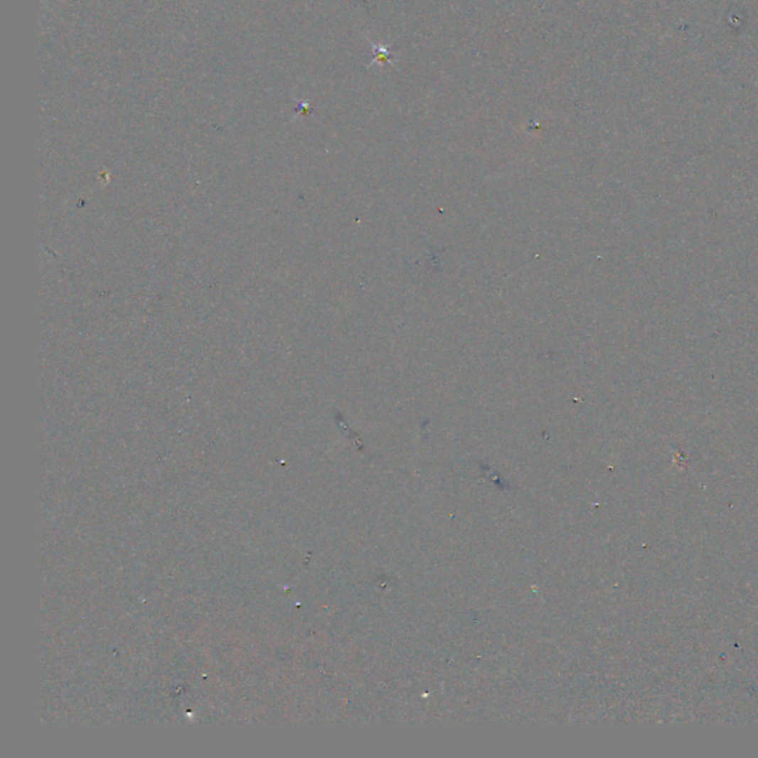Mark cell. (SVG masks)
Listing matches in <instances>:
<instances>
[{
  "label": "cell",
  "mask_w": 758,
  "mask_h": 758,
  "mask_svg": "<svg viewBox=\"0 0 758 758\" xmlns=\"http://www.w3.org/2000/svg\"><path fill=\"white\" fill-rule=\"evenodd\" d=\"M372 48H373V53H375L372 64H376V63H383V64L393 63L394 55L385 46H383V45H372Z\"/></svg>",
  "instance_id": "obj_1"
}]
</instances>
